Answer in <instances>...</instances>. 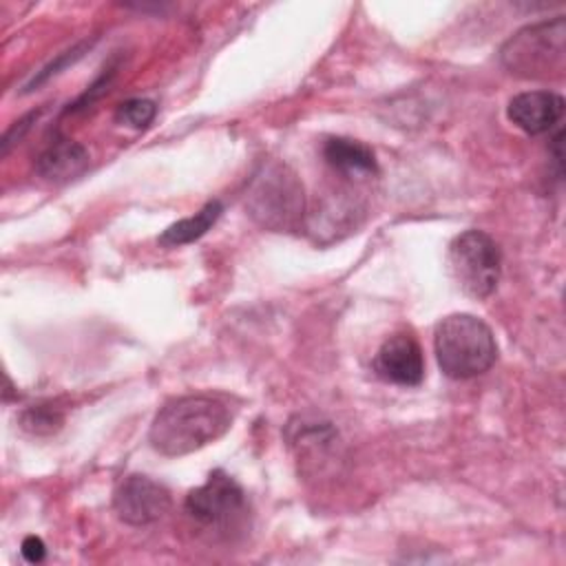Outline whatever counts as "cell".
<instances>
[{
  "label": "cell",
  "mask_w": 566,
  "mask_h": 566,
  "mask_svg": "<svg viewBox=\"0 0 566 566\" xmlns=\"http://www.w3.org/2000/svg\"><path fill=\"white\" fill-rule=\"evenodd\" d=\"M230 424L232 413L223 400L206 394L179 396L157 411L148 442L157 453L179 458L219 440Z\"/></svg>",
  "instance_id": "cell-1"
},
{
  "label": "cell",
  "mask_w": 566,
  "mask_h": 566,
  "mask_svg": "<svg viewBox=\"0 0 566 566\" xmlns=\"http://www.w3.org/2000/svg\"><path fill=\"white\" fill-rule=\"evenodd\" d=\"M433 349L440 369L455 380L484 374L497 358V343L491 327L473 314H449L433 332Z\"/></svg>",
  "instance_id": "cell-2"
},
{
  "label": "cell",
  "mask_w": 566,
  "mask_h": 566,
  "mask_svg": "<svg viewBox=\"0 0 566 566\" xmlns=\"http://www.w3.org/2000/svg\"><path fill=\"white\" fill-rule=\"evenodd\" d=\"M248 214L265 230H298L305 214V192L296 172L281 161H263L245 192Z\"/></svg>",
  "instance_id": "cell-3"
},
{
  "label": "cell",
  "mask_w": 566,
  "mask_h": 566,
  "mask_svg": "<svg viewBox=\"0 0 566 566\" xmlns=\"http://www.w3.org/2000/svg\"><path fill=\"white\" fill-rule=\"evenodd\" d=\"M500 60L511 75L524 80L562 77L566 69L564 15L520 29L504 42Z\"/></svg>",
  "instance_id": "cell-4"
},
{
  "label": "cell",
  "mask_w": 566,
  "mask_h": 566,
  "mask_svg": "<svg viewBox=\"0 0 566 566\" xmlns=\"http://www.w3.org/2000/svg\"><path fill=\"white\" fill-rule=\"evenodd\" d=\"M449 270L464 294L486 298L495 292L500 281V248L486 232L467 230L449 245Z\"/></svg>",
  "instance_id": "cell-5"
},
{
  "label": "cell",
  "mask_w": 566,
  "mask_h": 566,
  "mask_svg": "<svg viewBox=\"0 0 566 566\" xmlns=\"http://www.w3.org/2000/svg\"><path fill=\"white\" fill-rule=\"evenodd\" d=\"M184 509L203 526H228L245 509V493L232 475L217 469L186 495Z\"/></svg>",
  "instance_id": "cell-6"
},
{
  "label": "cell",
  "mask_w": 566,
  "mask_h": 566,
  "mask_svg": "<svg viewBox=\"0 0 566 566\" xmlns=\"http://www.w3.org/2000/svg\"><path fill=\"white\" fill-rule=\"evenodd\" d=\"M170 491L148 475H126L113 495V509L124 524L146 526L170 511Z\"/></svg>",
  "instance_id": "cell-7"
},
{
  "label": "cell",
  "mask_w": 566,
  "mask_h": 566,
  "mask_svg": "<svg viewBox=\"0 0 566 566\" xmlns=\"http://www.w3.org/2000/svg\"><path fill=\"white\" fill-rule=\"evenodd\" d=\"M374 371L378 378L391 385H420L424 378V358L416 336L409 332H398L389 336L376 352Z\"/></svg>",
  "instance_id": "cell-8"
},
{
  "label": "cell",
  "mask_w": 566,
  "mask_h": 566,
  "mask_svg": "<svg viewBox=\"0 0 566 566\" xmlns=\"http://www.w3.org/2000/svg\"><path fill=\"white\" fill-rule=\"evenodd\" d=\"M509 119L528 135L551 130L564 115V97L553 91H524L509 102Z\"/></svg>",
  "instance_id": "cell-9"
},
{
  "label": "cell",
  "mask_w": 566,
  "mask_h": 566,
  "mask_svg": "<svg viewBox=\"0 0 566 566\" xmlns=\"http://www.w3.org/2000/svg\"><path fill=\"white\" fill-rule=\"evenodd\" d=\"M88 150L69 137L53 139L35 159V172L53 184L80 177L88 168Z\"/></svg>",
  "instance_id": "cell-10"
},
{
  "label": "cell",
  "mask_w": 566,
  "mask_h": 566,
  "mask_svg": "<svg viewBox=\"0 0 566 566\" xmlns=\"http://www.w3.org/2000/svg\"><path fill=\"white\" fill-rule=\"evenodd\" d=\"M323 157L343 177H367L378 170L374 150L347 137H329L323 144Z\"/></svg>",
  "instance_id": "cell-11"
},
{
  "label": "cell",
  "mask_w": 566,
  "mask_h": 566,
  "mask_svg": "<svg viewBox=\"0 0 566 566\" xmlns=\"http://www.w3.org/2000/svg\"><path fill=\"white\" fill-rule=\"evenodd\" d=\"M223 212V203L219 199L208 201L199 212H195L192 217L179 219L177 223L168 226L161 234H159V243L166 248H175V245H184V243H192L197 239H201L221 217Z\"/></svg>",
  "instance_id": "cell-12"
},
{
  "label": "cell",
  "mask_w": 566,
  "mask_h": 566,
  "mask_svg": "<svg viewBox=\"0 0 566 566\" xmlns=\"http://www.w3.org/2000/svg\"><path fill=\"white\" fill-rule=\"evenodd\" d=\"M64 416L60 409L51 407V405H38V407H29L22 416H20V424L24 431L35 433V436H46L60 429Z\"/></svg>",
  "instance_id": "cell-13"
},
{
  "label": "cell",
  "mask_w": 566,
  "mask_h": 566,
  "mask_svg": "<svg viewBox=\"0 0 566 566\" xmlns=\"http://www.w3.org/2000/svg\"><path fill=\"white\" fill-rule=\"evenodd\" d=\"M157 115V106L153 99H144V97H133L119 104L115 119L119 124H126L130 128H146Z\"/></svg>",
  "instance_id": "cell-14"
},
{
  "label": "cell",
  "mask_w": 566,
  "mask_h": 566,
  "mask_svg": "<svg viewBox=\"0 0 566 566\" xmlns=\"http://www.w3.org/2000/svg\"><path fill=\"white\" fill-rule=\"evenodd\" d=\"M86 49V44H82V46H75V49H71V51H64L55 62H51L42 73H38V77H33L29 84H27V91H33L35 86H40L44 80H49L51 75H55V73H60V69L62 66H66V64H71V62H75L80 55H82V51Z\"/></svg>",
  "instance_id": "cell-15"
},
{
  "label": "cell",
  "mask_w": 566,
  "mask_h": 566,
  "mask_svg": "<svg viewBox=\"0 0 566 566\" xmlns=\"http://www.w3.org/2000/svg\"><path fill=\"white\" fill-rule=\"evenodd\" d=\"M40 113V111H38ZM38 113H29L27 117H22L20 122H13V126L4 133V137H2V155H7L9 153V148L18 142V139H22V135L31 128V122L33 119H38Z\"/></svg>",
  "instance_id": "cell-16"
},
{
  "label": "cell",
  "mask_w": 566,
  "mask_h": 566,
  "mask_svg": "<svg viewBox=\"0 0 566 566\" xmlns=\"http://www.w3.org/2000/svg\"><path fill=\"white\" fill-rule=\"evenodd\" d=\"M20 553H22V557L29 564H40L44 559V555H46V546H44V542L38 535H29V537L22 539Z\"/></svg>",
  "instance_id": "cell-17"
}]
</instances>
